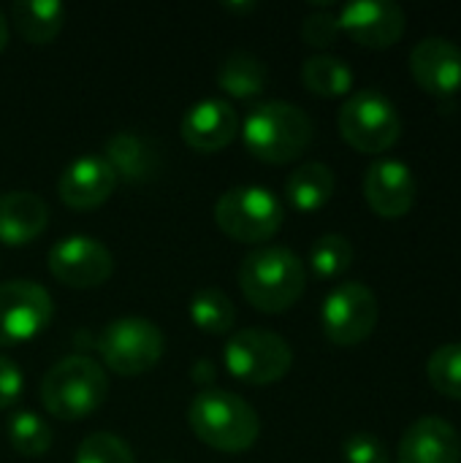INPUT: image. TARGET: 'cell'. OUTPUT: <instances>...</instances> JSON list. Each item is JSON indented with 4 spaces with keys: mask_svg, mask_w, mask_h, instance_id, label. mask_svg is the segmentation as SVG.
<instances>
[{
    "mask_svg": "<svg viewBox=\"0 0 461 463\" xmlns=\"http://www.w3.org/2000/svg\"><path fill=\"white\" fill-rule=\"evenodd\" d=\"M239 288L253 309L283 315L304 296L307 266L288 247H261L242 260Z\"/></svg>",
    "mask_w": 461,
    "mask_h": 463,
    "instance_id": "1",
    "label": "cell"
},
{
    "mask_svg": "<svg viewBox=\"0 0 461 463\" xmlns=\"http://www.w3.org/2000/svg\"><path fill=\"white\" fill-rule=\"evenodd\" d=\"M315 125L310 114L288 100H266L247 111L242 122V138L253 157L283 165L293 163L312 144Z\"/></svg>",
    "mask_w": 461,
    "mask_h": 463,
    "instance_id": "2",
    "label": "cell"
},
{
    "mask_svg": "<svg viewBox=\"0 0 461 463\" xmlns=\"http://www.w3.org/2000/svg\"><path fill=\"white\" fill-rule=\"evenodd\" d=\"M187 423L206 448L220 453H245L261 434V418L253 404L223 388L198 391L190 402Z\"/></svg>",
    "mask_w": 461,
    "mask_h": 463,
    "instance_id": "3",
    "label": "cell"
},
{
    "mask_svg": "<svg viewBox=\"0 0 461 463\" xmlns=\"http://www.w3.org/2000/svg\"><path fill=\"white\" fill-rule=\"evenodd\" d=\"M109 393L103 366L87 355H68L57 361L41 383V404L57 420L90 418Z\"/></svg>",
    "mask_w": 461,
    "mask_h": 463,
    "instance_id": "4",
    "label": "cell"
},
{
    "mask_svg": "<svg viewBox=\"0 0 461 463\" xmlns=\"http://www.w3.org/2000/svg\"><path fill=\"white\" fill-rule=\"evenodd\" d=\"M217 228L242 244H264L285 222L283 201L261 184H239L226 190L215 203Z\"/></svg>",
    "mask_w": 461,
    "mask_h": 463,
    "instance_id": "5",
    "label": "cell"
},
{
    "mask_svg": "<svg viewBox=\"0 0 461 463\" xmlns=\"http://www.w3.org/2000/svg\"><path fill=\"white\" fill-rule=\"evenodd\" d=\"M340 136L361 155H383L402 136V117L394 100L380 90H356L337 114Z\"/></svg>",
    "mask_w": 461,
    "mask_h": 463,
    "instance_id": "6",
    "label": "cell"
},
{
    "mask_svg": "<svg viewBox=\"0 0 461 463\" xmlns=\"http://www.w3.org/2000/svg\"><path fill=\"white\" fill-rule=\"evenodd\" d=\"M223 364L231 372V377L247 385H272L291 372L293 350L274 331L242 328L228 336L223 350Z\"/></svg>",
    "mask_w": 461,
    "mask_h": 463,
    "instance_id": "7",
    "label": "cell"
},
{
    "mask_svg": "<svg viewBox=\"0 0 461 463\" xmlns=\"http://www.w3.org/2000/svg\"><path fill=\"white\" fill-rule=\"evenodd\" d=\"M98 353L114 374L139 377L158 366L166 353V336L147 317H120L101 331Z\"/></svg>",
    "mask_w": 461,
    "mask_h": 463,
    "instance_id": "8",
    "label": "cell"
},
{
    "mask_svg": "<svg viewBox=\"0 0 461 463\" xmlns=\"http://www.w3.org/2000/svg\"><path fill=\"white\" fill-rule=\"evenodd\" d=\"M380 320V304L364 282H340L321 307V326L331 345L356 347L367 342Z\"/></svg>",
    "mask_w": 461,
    "mask_h": 463,
    "instance_id": "9",
    "label": "cell"
},
{
    "mask_svg": "<svg viewBox=\"0 0 461 463\" xmlns=\"http://www.w3.org/2000/svg\"><path fill=\"white\" fill-rule=\"evenodd\" d=\"M52 296L30 279L0 285V347L35 339L52 323Z\"/></svg>",
    "mask_w": 461,
    "mask_h": 463,
    "instance_id": "10",
    "label": "cell"
},
{
    "mask_svg": "<svg viewBox=\"0 0 461 463\" xmlns=\"http://www.w3.org/2000/svg\"><path fill=\"white\" fill-rule=\"evenodd\" d=\"M46 266L57 282L76 290H87L103 285L114 274V255L103 241L84 233H73L52 244Z\"/></svg>",
    "mask_w": 461,
    "mask_h": 463,
    "instance_id": "11",
    "label": "cell"
},
{
    "mask_svg": "<svg viewBox=\"0 0 461 463\" xmlns=\"http://www.w3.org/2000/svg\"><path fill=\"white\" fill-rule=\"evenodd\" d=\"M340 30L367 49H391L408 27V14L394 0H356L340 8Z\"/></svg>",
    "mask_w": 461,
    "mask_h": 463,
    "instance_id": "12",
    "label": "cell"
},
{
    "mask_svg": "<svg viewBox=\"0 0 461 463\" xmlns=\"http://www.w3.org/2000/svg\"><path fill=\"white\" fill-rule=\"evenodd\" d=\"M416 193L418 187L410 165L397 157H380L364 174V198L383 220L405 217L416 203Z\"/></svg>",
    "mask_w": 461,
    "mask_h": 463,
    "instance_id": "13",
    "label": "cell"
},
{
    "mask_svg": "<svg viewBox=\"0 0 461 463\" xmlns=\"http://www.w3.org/2000/svg\"><path fill=\"white\" fill-rule=\"evenodd\" d=\"M410 73L424 92L454 98L461 92V46L443 35L418 41L410 52Z\"/></svg>",
    "mask_w": 461,
    "mask_h": 463,
    "instance_id": "14",
    "label": "cell"
},
{
    "mask_svg": "<svg viewBox=\"0 0 461 463\" xmlns=\"http://www.w3.org/2000/svg\"><path fill=\"white\" fill-rule=\"evenodd\" d=\"M239 111L226 98H201L182 117V138L196 152H220L239 136Z\"/></svg>",
    "mask_w": 461,
    "mask_h": 463,
    "instance_id": "15",
    "label": "cell"
},
{
    "mask_svg": "<svg viewBox=\"0 0 461 463\" xmlns=\"http://www.w3.org/2000/svg\"><path fill=\"white\" fill-rule=\"evenodd\" d=\"M117 187V174L103 155H82L65 165L57 182V193L71 209H95L111 198Z\"/></svg>",
    "mask_w": 461,
    "mask_h": 463,
    "instance_id": "16",
    "label": "cell"
},
{
    "mask_svg": "<svg viewBox=\"0 0 461 463\" xmlns=\"http://www.w3.org/2000/svg\"><path fill=\"white\" fill-rule=\"evenodd\" d=\"M397 463H461V434L446 418H418L399 439Z\"/></svg>",
    "mask_w": 461,
    "mask_h": 463,
    "instance_id": "17",
    "label": "cell"
},
{
    "mask_svg": "<svg viewBox=\"0 0 461 463\" xmlns=\"http://www.w3.org/2000/svg\"><path fill=\"white\" fill-rule=\"evenodd\" d=\"M49 225V206L30 190H11L0 195V241L22 247L35 241Z\"/></svg>",
    "mask_w": 461,
    "mask_h": 463,
    "instance_id": "18",
    "label": "cell"
},
{
    "mask_svg": "<svg viewBox=\"0 0 461 463\" xmlns=\"http://www.w3.org/2000/svg\"><path fill=\"white\" fill-rule=\"evenodd\" d=\"M109 165L114 168L117 179L130 182V184H144L152 182L160 168V152L155 149V144L149 138H144L141 133L133 130H120L106 141V155Z\"/></svg>",
    "mask_w": 461,
    "mask_h": 463,
    "instance_id": "19",
    "label": "cell"
},
{
    "mask_svg": "<svg viewBox=\"0 0 461 463\" xmlns=\"http://www.w3.org/2000/svg\"><path fill=\"white\" fill-rule=\"evenodd\" d=\"M337 187V176L326 163H302L288 179H285V201L296 212H318L323 209Z\"/></svg>",
    "mask_w": 461,
    "mask_h": 463,
    "instance_id": "20",
    "label": "cell"
},
{
    "mask_svg": "<svg viewBox=\"0 0 461 463\" xmlns=\"http://www.w3.org/2000/svg\"><path fill=\"white\" fill-rule=\"evenodd\" d=\"M19 35L35 46L52 43L65 24V5L60 0H16L11 5Z\"/></svg>",
    "mask_w": 461,
    "mask_h": 463,
    "instance_id": "21",
    "label": "cell"
},
{
    "mask_svg": "<svg viewBox=\"0 0 461 463\" xmlns=\"http://www.w3.org/2000/svg\"><path fill=\"white\" fill-rule=\"evenodd\" d=\"M266 62L253 52L234 49L223 57L217 68V84L231 98H255L266 90Z\"/></svg>",
    "mask_w": 461,
    "mask_h": 463,
    "instance_id": "22",
    "label": "cell"
},
{
    "mask_svg": "<svg viewBox=\"0 0 461 463\" xmlns=\"http://www.w3.org/2000/svg\"><path fill=\"white\" fill-rule=\"evenodd\" d=\"M302 81L312 95L340 98L353 90V71L342 57L334 54H312L302 65Z\"/></svg>",
    "mask_w": 461,
    "mask_h": 463,
    "instance_id": "23",
    "label": "cell"
},
{
    "mask_svg": "<svg viewBox=\"0 0 461 463\" xmlns=\"http://www.w3.org/2000/svg\"><path fill=\"white\" fill-rule=\"evenodd\" d=\"M190 320L204 334L220 336V334H228L234 328L236 307H234V301L228 298L226 290H220V288H201L190 298Z\"/></svg>",
    "mask_w": 461,
    "mask_h": 463,
    "instance_id": "24",
    "label": "cell"
},
{
    "mask_svg": "<svg viewBox=\"0 0 461 463\" xmlns=\"http://www.w3.org/2000/svg\"><path fill=\"white\" fill-rule=\"evenodd\" d=\"M5 431H8L11 448L19 456H24V458H38V456H43L52 448V429L33 410L11 412L8 423H5Z\"/></svg>",
    "mask_w": 461,
    "mask_h": 463,
    "instance_id": "25",
    "label": "cell"
},
{
    "mask_svg": "<svg viewBox=\"0 0 461 463\" xmlns=\"http://www.w3.org/2000/svg\"><path fill=\"white\" fill-rule=\"evenodd\" d=\"M356 250L348 236L326 233L310 247V269L321 279H337L353 266Z\"/></svg>",
    "mask_w": 461,
    "mask_h": 463,
    "instance_id": "26",
    "label": "cell"
},
{
    "mask_svg": "<svg viewBox=\"0 0 461 463\" xmlns=\"http://www.w3.org/2000/svg\"><path fill=\"white\" fill-rule=\"evenodd\" d=\"M427 377L440 396L461 402V342L440 345L427 361Z\"/></svg>",
    "mask_w": 461,
    "mask_h": 463,
    "instance_id": "27",
    "label": "cell"
},
{
    "mask_svg": "<svg viewBox=\"0 0 461 463\" xmlns=\"http://www.w3.org/2000/svg\"><path fill=\"white\" fill-rule=\"evenodd\" d=\"M73 463H136V458L133 450L117 434L95 431L79 442Z\"/></svg>",
    "mask_w": 461,
    "mask_h": 463,
    "instance_id": "28",
    "label": "cell"
},
{
    "mask_svg": "<svg viewBox=\"0 0 461 463\" xmlns=\"http://www.w3.org/2000/svg\"><path fill=\"white\" fill-rule=\"evenodd\" d=\"M342 456H345V463H391L386 442L370 431L351 434L342 442Z\"/></svg>",
    "mask_w": 461,
    "mask_h": 463,
    "instance_id": "29",
    "label": "cell"
},
{
    "mask_svg": "<svg viewBox=\"0 0 461 463\" xmlns=\"http://www.w3.org/2000/svg\"><path fill=\"white\" fill-rule=\"evenodd\" d=\"M340 16L334 11H312L304 16V24H302V38L304 43L315 46V49H326L337 41L340 35Z\"/></svg>",
    "mask_w": 461,
    "mask_h": 463,
    "instance_id": "30",
    "label": "cell"
},
{
    "mask_svg": "<svg viewBox=\"0 0 461 463\" xmlns=\"http://www.w3.org/2000/svg\"><path fill=\"white\" fill-rule=\"evenodd\" d=\"M22 391H24V377H22L19 366L0 353V410L14 407L19 402Z\"/></svg>",
    "mask_w": 461,
    "mask_h": 463,
    "instance_id": "31",
    "label": "cell"
},
{
    "mask_svg": "<svg viewBox=\"0 0 461 463\" xmlns=\"http://www.w3.org/2000/svg\"><path fill=\"white\" fill-rule=\"evenodd\" d=\"M190 377H193V383H198V385H204V388H215V385H212V383H215V377H217V366H215V361H209V358L196 361V364H193V369H190Z\"/></svg>",
    "mask_w": 461,
    "mask_h": 463,
    "instance_id": "32",
    "label": "cell"
},
{
    "mask_svg": "<svg viewBox=\"0 0 461 463\" xmlns=\"http://www.w3.org/2000/svg\"><path fill=\"white\" fill-rule=\"evenodd\" d=\"M5 43H8V22H5V16L0 11V52L5 49Z\"/></svg>",
    "mask_w": 461,
    "mask_h": 463,
    "instance_id": "33",
    "label": "cell"
},
{
    "mask_svg": "<svg viewBox=\"0 0 461 463\" xmlns=\"http://www.w3.org/2000/svg\"><path fill=\"white\" fill-rule=\"evenodd\" d=\"M160 463H177V461H160Z\"/></svg>",
    "mask_w": 461,
    "mask_h": 463,
    "instance_id": "34",
    "label": "cell"
}]
</instances>
